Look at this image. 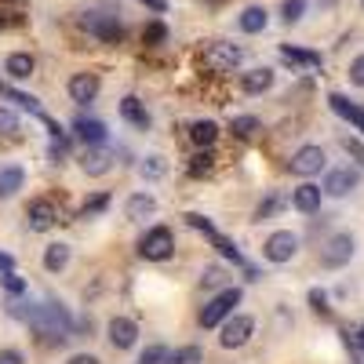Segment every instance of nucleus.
<instances>
[{"label":"nucleus","instance_id":"1","mask_svg":"<svg viewBox=\"0 0 364 364\" xmlns=\"http://www.w3.org/2000/svg\"><path fill=\"white\" fill-rule=\"evenodd\" d=\"M19 317H26L29 328H33L44 342H66V339L73 335V317H70V310L62 306V303H55V299H52V303L33 306V310H22Z\"/></svg>","mask_w":364,"mask_h":364},{"label":"nucleus","instance_id":"2","mask_svg":"<svg viewBox=\"0 0 364 364\" xmlns=\"http://www.w3.org/2000/svg\"><path fill=\"white\" fill-rule=\"evenodd\" d=\"M241 62H244V47L241 44L219 40V44H212L208 52H204V70H212V73H233Z\"/></svg>","mask_w":364,"mask_h":364},{"label":"nucleus","instance_id":"3","mask_svg":"<svg viewBox=\"0 0 364 364\" xmlns=\"http://www.w3.org/2000/svg\"><path fill=\"white\" fill-rule=\"evenodd\" d=\"M237 303H241V288H223L208 306L200 310V328H215V324H223L230 313H233Z\"/></svg>","mask_w":364,"mask_h":364},{"label":"nucleus","instance_id":"4","mask_svg":"<svg viewBox=\"0 0 364 364\" xmlns=\"http://www.w3.org/2000/svg\"><path fill=\"white\" fill-rule=\"evenodd\" d=\"M171 251H175V237H171L168 226H153L146 237L139 241V255L142 259H153V262H164Z\"/></svg>","mask_w":364,"mask_h":364},{"label":"nucleus","instance_id":"5","mask_svg":"<svg viewBox=\"0 0 364 364\" xmlns=\"http://www.w3.org/2000/svg\"><path fill=\"white\" fill-rule=\"evenodd\" d=\"M354 251H357V241L350 233H335L331 241L321 248V266H328V270H339V266H346L354 259Z\"/></svg>","mask_w":364,"mask_h":364},{"label":"nucleus","instance_id":"6","mask_svg":"<svg viewBox=\"0 0 364 364\" xmlns=\"http://www.w3.org/2000/svg\"><path fill=\"white\" fill-rule=\"evenodd\" d=\"M295 251H299V237L292 230H277V233L266 237V244H262V255L270 262H288Z\"/></svg>","mask_w":364,"mask_h":364},{"label":"nucleus","instance_id":"7","mask_svg":"<svg viewBox=\"0 0 364 364\" xmlns=\"http://www.w3.org/2000/svg\"><path fill=\"white\" fill-rule=\"evenodd\" d=\"M251 331H255V321H251L248 313H237V317H226L219 342H223L226 350H237V346H244V342L251 339Z\"/></svg>","mask_w":364,"mask_h":364},{"label":"nucleus","instance_id":"8","mask_svg":"<svg viewBox=\"0 0 364 364\" xmlns=\"http://www.w3.org/2000/svg\"><path fill=\"white\" fill-rule=\"evenodd\" d=\"M26 219H29V230H33V233H47V230L58 223L55 200H47V197L33 200V204H29V212H26Z\"/></svg>","mask_w":364,"mask_h":364},{"label":"nucleus","instance_id":"9","mask_svg":"<svg viewBox=\"0 0 364 364\" xmlns=\"http://www.w3.org/2000/svg\"><path fill=\"white\" fill-rule=\"evenodd\" d=\"M324 150L321 146H303L295 157H292V171L295 175H303V179H310V175H317V171L324 168Z\"/></svg>","mask_w":364,"mask_h":364},{"label":"nucleus","instance_id":"10","mask_svg":"<svg viewBox=\"0 0 364 364\" xmlns=\"http://www.w3.org/2000/svg\"><path fill=\"white\" fill-rule=\"evenodd\" d=\"M109 342H113V350H132L135 339H139V324L132 317H113L109 321Z\"/></svg>","mask_w":364,"mask_h":364},{"label":"nucleus","instance_id":"11","mask_svg":"<svg viewBox=\"0 0 364 364\" xmlns=\"http://www.w3.org/2000/svg\"><path fill=\"white\" fill-rule=\"evenodd\" d=\"M84 26H88L102 44H117V40L124 37V26H120L117 19H109V15H91V19H84Z\"/></svg>","mask_w":364,"mask_h":364},{"label":"nucleus","instance_id":"12","mask_svg":"<svg viewBox=\"0 0 364 364\" xmlns=\"http://www.w3.org/2000/svg\"><path fill=\"white\" fill-rule=\"evenodd\" d=\"M350 189H357V171L354 168H339V171H328L321 193H328V197H346Z\"/></svg>","mask_w":364,"mask_h":364},{"label":"nucleus","instance_id":"13","mask_svg":"<svg viewBox=\"0 0 364 364\" xmlns=\"http://www.w3.org/2000/svg\"><path fill=\"white\" fill-rule=\"evenodd\" d=\"M95 95H99V77L95 73H73L70 77V99L73 102H95Z\"/></svg>","mask_w":364,"mask_h":364},{"label":"nucleus","instance_id":"14","mask_svg":"<svg viewBox=\"0 0 364 364\" xmlns=\"http://www.w3.org/2000/svg\"><path fill=\"white\" fill-rule=\"evenodd\" d=\"M73 132L84 146H102L106 142V124L102 120H91V117H77L73 120Z\"/></svg>","mask_w":364,"mask_h":364},{"label":"nucleus","instance_id":"15","mask_svg":"<svg viewBox=\"0 0 364 364\" xmlns=\"http://www.w3.org/2000/svg\"><path fill=\"white\" fill-rule=\"evenodd\" d=\"M270 88H274V70L270 66H255L241 77V91H248V95H262Z\"/></svg>","mask_w":364,"mask_h":364},{"label":"nucleus","instance_id":"16","mask_svg":"<svg viewBox=\"0 0 364 364\" xmlns=\"http://www.w3.org/2000/svg\"><path fill=\"white\" fill-rule=\"evenodd\" d=\"M109 164H113V153H109V150H102V146H88L84 161H81V168L88 171V175H106V171H109Z\"/></svg>","mask_w":364,"mask_h":364},{"label":"nucleus","instance_id":"17","mask_svg":"<svg viewBox=\"0 0 364 364\" xmlns=\"http://www.w3.org/2000/svg\"><path fill=\"white\" fill-rule=\"evenodd\" d=\"M292 204H295L299 212L313 215V212L321 208V186H313V182H303V186H299L295 193H292Z\"/></svg>","mask_w":364,"mask_h":364},{"label":"nucleus","instance_id":"18","mask_svg":"<svg viewBox=\"0 0 364 364\" xmlns=\"http://www.w3.org/2000/svg\"><path fill=\"white\" fill-rule=\"evenodd\" d=\"M22 182H26V171L19 168V164H8V168H0V200H8V197H15L22 189Z\"/></svg>","mask_w":364,"mask_h":364},{"label":"nucleus","instance_id":"19","mask_svg":"<svg viewBox=\"0 0 364 364\" xmlns=\"http://www.w3.org/2000/svg\"><path fill=\"white\" fill-rule=\"evenodd\" d=\"M120 117L128 120V124H135V128H142V132L150 128V113H146V106H142V102L135 99V95L120 99Z\"/></svg>","mask_w":364,"mask_h":364},{"label":"nucleus","instance_id":"20","mask_svg":"<svg viewBox=\"0 0 364 364\" xmlns=\"http://www.w3.org/2000/svg\"><path fill=\"white\" fill-rule=\"evenodd\" d=\"M4 70H8V77H15V81H26V77H33L37 62H33V55H26V52H15V55H8Z\"/></svg>","mask_w":364,"mask_h":364},{"label":"nucleus","instance_id":"21","mask_svg":"<svg viewBox=\"0 0 364 364\" xmlns=\"http://www.w3.org/2000/svg\"><path fill=\"white\" fill-rule=\"evenodd\" d=\"M280 58L292 62V66H310V70L321 66V55H317V52H306V47H292V44H280Z\"/></svg>","mask_w":364,"mask_h":364},{"label":"nucleus","instance_id":"22","mask_svg":"<svg viewBox=\"0 0 364 364\" xmlns=\"http://www.w3.org/2000/svg\"><path fill=\"white\" fill-rule=\"evenodd\" d=\"M266 22H270V15H266V8H259V4L244 8V11H241V19H237V26H241L244 33H262Z\"/></svg>","mask_w":364,"mask_h":364},{"label":"nucleus","instance_id":"23","mask_svg":"<svg viewBox=\"0 0 364 364\" xmlns=\"http://www.w3.org/2000/svg\"><path fill=\"white\" fill-rule=\"evenodd\" d=\"M70 266V244H52L44 251V270L47 274H58V270H66Z\"/></svg>","mask_w":364,"mask_h":364},{"label":"nucleus","instance_id":"24","mask_svg":"<svg viewBox=\"0 0 364 364\" xmlns=\"http://www.w3.org/2000/svg\"><path fill=\"white\" fill-rule=\"evenodd\" d=\"M189 139H193V146H212V142L219 139V124L215 120H197L193 128H189Z\"/></svg>","mask_w":364,"mask_h":364},{"label":"nucleus","instance_id":"25","mask_svg":"<svg viewBox=\"0 0 364 364\" xmlns=\"http://www.w3.org/2000/svg\"><path fill=\"white\" fill-rule=\"evenodd\" d=\"M124 212H128V219H146V215L157 212V200H153L150 193H135V197L128 200V208H124Z\"/></svg>","mask_w":364,"mask_h":364},{"label":"nucleus","instance_id":"26","mask_svg":"<svg viewBox=\"0 0 364 364\" xmlns=\"http://www.w3.org/2000/svg\"><path fill=\"white\" fill-rule=\"evenodd\" d=\"M161 364H204V354H200V346H182V350L164 354Z\"/></svg>","mask_w":364,"mask_h":364},{"label":"nucleus","instance_id":"27","mask_svg":"<svg viewBox=\"0 0 364 364\" xmlns=\"http://www.w3.org/2000/svg\"><path fill=\"white\" fill-rule=\"evenodd\" d=\"M212 168H215V153H212L208 146H204V150L193 157V161H189V175H193V179H200V175H208Z\"/></svg>","mask_w":364,"mask_h":364},{"label":"nucleus","instance_id":"28","mask_svg":"<svg viewBox=\"0 0 364 364\" xmlns=\"http://www.w3.org/2000/svg\"><path fill=\"white\" fill-rule=\"evenodd\" d=\"M342 339L346 346H350V354H354V364H364V331H342Z\"/></svg>","mask_w":364,"mask_h":364},{"label":"nucleus","instance_id":"29","mask_svg":"<svg viewBox=\"0 0 364 364\" xmlns=\"http://www.w3.org/2000/svg\"><path fill=\"white\" fill-rule=\"evenodd\" d=\"M212 244L219 248V255H226V259H233V262H244V259H241V251H237V244H233V241H226V237L219 233V230L212 233Z\"/></svg>","mask_w":364,"mask_h":364},{"label":"nucleus","instance_id":"30","mask_svg":"<svg viewBox=\"0 0 364 364\" xmlns=\"http://www.w3.org/2000/svg\"><path fill=\"white\" fill-rule=\"evenodd\" d=\"M106 208H109V193H95V197H88V200L81 204V219L99 215V212H106Z\"/></svg>","mask_w":364,"mask_h":364},{"label":"nucleus","instance_id":"31","mask_svg":"<svg viewBox=\"0 0 364 364\" xmlns=\"http://www.w3.org/2000/svg\"><path fill=\"white\" fill-rule=\"evenodd\" d=\"M303 11H306V0H284L280 4V15H284V22L295 26L299 19H303Z\"/></svg>","mask_w":364,"mask_h":364},{"label":"nucleus","instance_id":"32","mask_svg":"<svg viewBox=\"0 0 364 364\" xmlns=\"http://www.w3.org/2000/svg\"><path fill=\"white\" fill-rule=\"evenodd\" d=\"M8 99L15 102V106H22V109H29V113H37V117H44V109H40V102L33 99V95H22V91H4Z\"/></svg>","mask_w":364,"mask_h":364},{"label":"nucleus","instance_id":"33","mask_svg":"<svg viewBox=\"0 0 364 364\" xmlns=\"http://www.w3.org/2000/svg\"><path fill=\"white\" fill-rule=\"evenodd\" d=\"M168 40V26L164 22H150L142 29V44H164Z\"/></svg>","mask_w":364,"mask_h":364},{"label":"nucleus","instance_id":"34","mask_svg":"<svg viewBox=\"0 0 364 364\" xmlns=\"http://www.w3.org/2000/svg\"><path fill=\"white\" fill-rule=\"evenodd\" d=\"M259 132V120L255 117H233V135L237 139H248V135H255Z\"/></svg>","mask_w":364,"mask_h":364},{"label":"nucleus","instance_id":"35","mask_svg":"<svg viewBox=\"0 0 364 364\" xmlns=\"http://www.w3.org/2000/svg\"><path fill=\"white\" fill-rule=\"evenodd\" d=\"M310 306H313V313H317V317H331V306H328V295H324L321 288H313V292H310Z\"/></svg>","mask_w":364,"mask_h":364},{"label":"nucleus","instance_id":"36","mask_svg":"<svg viewBox=\"0 0 364 364\" xmlns=\"http://www.w3.org/2000/svg\"><path fill=\"white\" fill-rule=\"evenodd\" d=\"M342 150L350 153L354 161H357V164L364 168V142H361V139H350V135H346V139H342Z\"/></svg>","mask_w":364,"mask_h":364},{"label":"nucleus","instance_id":"37","mask_svg":"<svg viewBox=\"0 0 364 364\" xmlns=\"http://www.w3.org/2000/svg\"><path fill=\"white\" fill-rule=\"evenodd\" d=\"M200 284H204V288H223V284H226V274L219 270V266H212V270H204Z\"/></svg>","mask_w":364,"mask_h":364},{"label":"nucleus","instance_id":"38","mask_svg":"<svg viewBox=\"0 0 364 364\" xmlns=\"http://www.w3.org/2000/svg\"><path fill=\"white\" fill-rule=\"evenodd\" d=\"M277 208H280V197L274 193V197H266V200L259 204V208H255V219H259V223H262V219H270V215H274Z\"/></svg>","mask_w":364,"mask_h":364},{"label":"nucleus","instance_id":"39","mask_svg":"<svg viewBox=\"0 0 364 364\" xmlns=\"http://www.w3.org/2000/svg\"><path fill=\"white\" fill-rule=\"evenodd\" d=\"M0 280H4V288H8L11 295H22V292H26V280L15 277V270H4V277H0Z\"/></svg>","mask_w":364,"mask_h":364},{"label":"nucleus","instance_id":"40","mask_svg":"<svg viewBox=\"0 0 364 364\" xmlns=\"http://www.w3.org/2000/svg\"><path fill=\"white\" fill-rule=\"evenodd\" d=\"M186 223L193 226V230H200V233H208V237L215 233V226H212V223H208V219H204V215H197V212H189V215H186Z\"/></svg>","mask_w":364,"mask_h":364},{"label":"nucleus","instance_id":"41","mask_svg":"<svg viewBox=\"0 0 364 364\" xmlns=\"http://www.w3.org/2000/svg\"><path fill=\"white\" fill-rule=\"evenodd\" d=\"M350 81H354L357 88H364V55H357V58L350 62Z\"/></svg>","mask_w":364,"mask_h":364},{"label":"nucleus","instance_id":"42","mask_svg":"<svg viewBox=\"0 0 364 364\" xmlns=\"http://www.w3.org/2000/svg\"><path fill=\"white\" fill-rule=\"evenodd\" d=\"M164 354H168L164 346H150V350L139 357V364H161V361H164Z\"/></svg>","mask_w":364,"mask_h":364},{"label":"nucleus","instance_id":"43","mask_svg":"<svg viewBox=\"0 0 364 364\" xmlns=\"http://www.w3.org/2000/svg\"><path fill=\"white\" fill-rule=\"evenodd\" d=\"M0 132H4V135L19 132V120H15V113H8V109H0Z\"/></svg>","mask_w":364,"mask_h":364},{"label":"nucleus","instance_id":"44","mask_svg":"<svg viewBox=\"0 0 364 364\" xmlns=\"http://www.w3.org/2000/svg\"><path fill=\"white\" fill-rule=\"evenodd\" d=\"M142 171H146V175H153V179H157V175H161V171H164V164H161V157H150V161H146V164H142Z\"/></svg>","mask_w":364,"mask_h":364},{"label":"nucleus","instance_id":"45","mask_svg":"<svg viewBox=\"0 0 364 364\" xmlns=\"http://www.w3.org/2000/svg\"><path fill=\"white\" fill-rule=\"evenodd\" d=\"M0 364H26V357L19 350H0Z\"/></svg>","mask_w":364,"mask_h":364},{"label":"nucleus","instance_id":"46","mask_svg":"<svg viewBox=\"0 0 364 364\" xmlns=\"http://www.w3.org/2000/svg\"><path fill=\"white\" fill-rule=\"evenodd\" d=\"M66 364H102L99 357H91V354H77V357H70Z\"/></svg>","mask_w":364,"mask_h":364},{"label":"nucleus","instance_id":"47","mask_svg":"<svg viewBox=\"0 0 364 364\" xmlns=\"http://www.w3.org/2000/svg\"><path fill=\"white\" fill-rule=\"evenodd\" d=\"M142 8H150V11H168V0H139Z\"/></svg>","mask_w":364,"mask_h":364},{"label":"nucleus","instance_id":"48","mask_svg":"<svg viewBox=\"0 0 364 364\" xmlns=\"http://www.w3.org/2000/svg\"><path fill=\"white\" fill-rule=\"evenodd\" d=\"M350 124H354V128H357L361 135H364V109H361V106L354 109V117H350Z\"/></svg>","mask_w":364,"mask_h":364},{"label":"nucleus","instance_id":"49","mask_svg":"<svg viewBox=\"0 0 364 364\" xmlns=\"http://www.w3.org/2000/svg\"><path fill=\"white\" fill-rule=\"evenodd\" d=\"M11 266H15V259H11V255H4V251H0V270H11Z\"/></svg>","mask_w":364,"mask_h":364},{"label":"nucleus","instance_id":"50","mask_svg":"<svg viewBox=\"0 0 364 364\" xmlns=\"http://www.w3.org/2000/svg\"><path fill=\"white\" fill-rule=\"evenodd\" d=\"M11 26V19H4V15H0V29H8Z\"/></svg>","mask_w":364,"mask_h":364},{"label":"nucleus","instance_id":"51","mask_svg":"<svg viewBox=\"0 0 364 364\" xmlns=\"http://www.w3.org/2000/svg\"><path fill=\"white\" fill-rule=\"evenodd\" d=\"M204 4H223V0H204Z\"/></svg>","mask_w":364,"mask_h":364}]
</instances>
